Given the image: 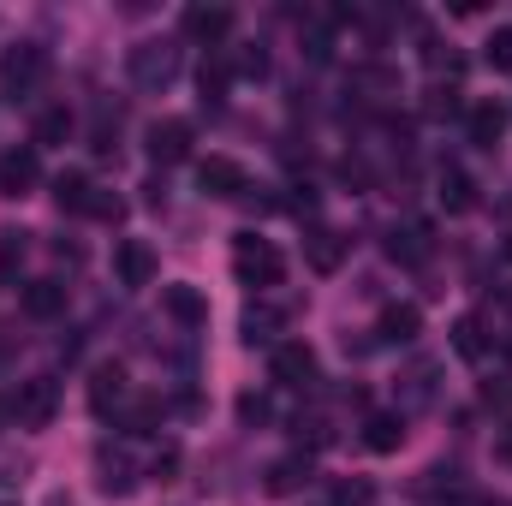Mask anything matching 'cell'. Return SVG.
Listing matches in <instances>:
<instances>
[{
  "label": "cell",
  "mask_w": 512,
  "mask_h": 506,
  "mask_svg": "<svg viewBox=\"0 0 512 506\" xmlns=\"http://www.w3.org/2000/svg\"><path fill=\"white\" fill-rule=\"evenodd\" d=\"M417 334H423V310L417 304H387L382 322H376V340L382 346H411Z\"/></svg>",
  "instance_id": "9a60e30c"
},
{
  "label": "cell",
  "mask_w": 512,
  "mask_h": 506,
  "mask_svg": "<svg viewBox=\"0 0 512 506\" xmlns=\"http://www.w3.org/2000/svg\"><path fill=\"white\" fill-rule=\"evenodd\" d=\"M90 197H96L90 173H60V179H54V203H60V215H90Z\"/></svg>",
  "instance_id": "ffe728a7"
},
{
  "label": "cell",
  "mask_w": 512,
  "mask_h": 506,
  "mask_svg": "<svg viewBox=\"0 0 512 506\" xmlns=\"http://www.w3.org/2000/svg\"><path fill=\"white\" fill-rule=\"evenodd\" d=\"M268 370L280 387H310L316 381V352L304 346V340H280L274 352H268Z\"/></svg>",
  "instance_id": "8992f818"
},
{
  "label": "cell",
  "mask_w": 512,
  "mask_h": 506,
  "mask_svg": "<svg viewBox=\"0 0 512 506\" xmlns=\"http://www.w3.org/2000/svg\"><path fill=\"white\" fill-rule=\"evenodd\" d=\"M310 483V459L304 453H292V459H274L268 465V495H298Z\"/></svg>",
  "instance_id": "cb8c5ba5"
},
{
  "label": "cell",
  "mask_w": 512,
  "mask_h": 506,
  "mask_svg": "<svg viewBox=\"0 0 512 506\" xmlns=\"http://www.w3.org/2000/svg\"><path fill=\"white\" fill-rule=\"evenodd\" d=\"M137 483H143V471H137L131 447H126V441H120V447H114V441H102V447H96V489H102V495H114V501H126Z\"/></svg>",
  "instance_id": "5b68a950"
},
{
  "label": "cell",
  "mask_w": 512,
  "mask_h": 506,
  "mask_svg": "<svg viewBox=\"0 0 512 506\" xmlns=\"http://www.w3.org/2000/svg\"><path fill=\"white\" fill-rule=\"evenodd\" d=\"M197 185H203L209 197H221V203H233V197H245V191H251L245 167H239V161H227V155H209V161H197Z\"/></svg>",
  "instance_id": "9c48e42d"
},
{
  "label": "cell",
  "mask_w": 512,
  "mask_h": 506,
  "mask_svg": "<svg viewBox=\"0 0 512 506\" xmlns=\"http://www.w3.org/2000/svg\"><path fill=\"white\" fill-rule=\"evenodd\" d=\"M114 268H120V286H155V251L143 245V239H120V251H114Z\"/></svg>",
  "instance_id": "5bb4252c"
},
{
  "label": "cell",
  "mask_w": 512,
  "mask_h": 506,
  "mask_svg": "<svg viewBox=\"0 0 512 506\" xmlns=\"http://www.w3.org/2000/svg\"><path fill=\"white\" fill-rule=\"evenodd\" d=\"M387 251L399 256V262H423V256H429V227H423V221H411V227H393Z\"/></svg>",
  "instance_id": "4316f807"
},
{
  "label": "cell",
  "mask_w": 512,
  "mask_h": 506,
  "mask_svg": "<svg viewBox=\"0 0 512 506\" xmlns=\"http://www.w3.org/2000/svg\"><path fill=\"white\" fill-rule=\"evenodd\" d=\"M286 328V310H274V304H251L245 316H239V334H245V346H280L274 334Z\"/></svg>",
  "instance_id": "ac0fdd59"
},
{
  "label": "cell",
  "mask_w": 512,
  "mask_h": 506,
  "mask_svg": "<svg viewBox=\"0 0 512 506\" xmlns=\"http://www.w3.org/2000/svg\"><path fill=\"white\" fill-rule=\"evenodd\" d=\"M334 506H376V489H370L364 477H352V483L334 489Z\"/></svg>",
  "instance_id": "4dcf8cb0"
},
{
  "label": "cell",
  "mask_w": 512,
  "mask_h": 506,
  "mask_svg": "<svg viewBox=\"0 0 512 506\" xmlns=\"http://www.w3.org/2000/svg\"><path fill=\"white\" fill-rule=\"evenodd\" d=\"M131 399V381H126V364H96V376H90V411L96 417H114V411H126Z\"/></svg>",
  "instance_id": "52a82bcc"
},
{
  "label": "cell",
  "mask_w": 512,
  "mask_h": 506,
  "mask_svg": "<svg viewBox=\"0 0 512 506\" xmlns=\"http://www.w3.org/2000/svg\"><path fill=\"white\" fill-rule=\"evenodd\" d=\"M0 506H12V501H0Z\"/></svg>",
  "instance_id": "e575fe53"
},
{
  "label": "cell",
  "mask_w": 512,
  "mask_h": 506,
  "mask_svg": "<svg viewBox=\"0 0 512 506\" xmlns=\"http://www.w3.org/2000/svg\"><path fill=\"white\" fill-rule=\"evenodd\" d=\"M90 215H96V221H126V203H120L114 191H102V185H96V197H90Z\"/></svg>",
  "instance_id": "1f68e13d"
},
{
  "label": "cell",
  "mask_w": 512,
  "mask_h": 506,
  "mask_svg": "<svg viewBox=\"0 0 512 506\" xmlns=\"http://www.w3.org/2000/svg\"><path fill=\"white\" fill-rule=\"evenodd\" d=\"M465 131H471V143H477V149H495V143L507 137V108H501V102H471Z\"/></svg>",
  "instance_id": "2e32d148"
},
{
  "label": "cell",
  "mask_w": 512,
  "mask_h": 506,
  "mask_svg": "<svg viewBox=\"0 0 512 506\" xmlns=\"http://www.w3.org/2000/svg\"><path fill=\"white\" fill-rule=\"evenodd\" d=\"M36 179H42L36 143H18V149H6V155H0V197H24Z\"/></svg>",
  "instance_id": "8fae6325"
},
{
  "label": "cell",
  "mask_w": 512,
  "mask_h": 506,
  "mask_svg": "<svg viewBox=\"0 0 512 506\" xmlns=\"http://www.w3.org/2000/svg\"><path fill=\"white\" fill-rule=\"evenodd\" d=\"M304 262H310L316 274H334V268L346 262V239H340L334 227H316V233H304Z\"/></svg>",
  "instance_id": "e0dca14e"
},
{
  "label": "cell",
  "mask_w": 512,
  "mask_h": 506,
  "mask_svg": "<svg viewBox=\"0 0 512 506\" xmlns=\"http://www.w3.org/2000/svg\"><path fill=\"white\" fill-rule=\"evenodd\" d=\"M6 423H12V405H6V399H0V429H6Z\"/></svg>",
  "instance_id": "d6a6232c"
},
{
  "label": "cell",
  "mask_w": 512,
  "mask_h": 506,
  "mask_svg": "<svg viewBox=\"0 0 512 506\" xmlns=\"http://www.w3.org/2000/svg\"><path fill=\"white\" fill-rule=\"evenodd\" d=\"M435 376H441V364H435V358H417V364L399 376V417H411V411H429V405H435Z\"/></svg>",
  "instance_id": "30bf717a"
},
{
  "label": "cell",
  "mask_w": 512,
  "mask_h": 506,
  "mask_svg": "<svg viewBox=\"0 0 512 506\" xmlns=\"http://www.w3.org/2000/svg\"><path fill=\"white\" fill-rule=\"evenodd\" d=\"M352 90H358L364 102H393V96H399V78H393L387 66H358V72H352Z\"/></svg>",
  "instance_id": "484cf974"
},
{
  "label": "cell",
  "mask_w": 512,
  "mask_h": 506,
  "mask_svg": "<svg viewBox=\"0 0 512 506\" xmlns=\"http://www.w3.org/2000/svg\"><path fill=\"white\" fill-rule=\"evenodd\" d=\"M227 66H233V78H268V54H262V42H239V48L227 54Z\"/></svg>",
  "instance_id": "83f0119b"
},
{
  "label": "cell",
  "mask_w": 512,
  "mask_h": 506,
  "mask_svg": "<svg viewBox=\"0 0 512 506\" xmlns=\"http://www.w3.org/2000/svg\"><path fill=\"white\" fill-rule=\"evenodd\" d=\"M24 310H30L36 322L60 316V310H66V286H60V280H30V286H24Z\"/></svg>",
  "instance_id": "603a6c76"
},
{
  "label": "cell",
  "mask_w": 512,
  "mask_h": 506,
  "mask_svg": "<svg viewBox=\"0 0 512 506\" xmlns=\"http://www.w3.org/2000/svg\"><path fill=\"white\" fill-rule=\"evenodd\" d=\"M179 66H185L179 36H143V42L126 48V72H131L137 90H167V84L179 78Z\"/></svg>",
  "instance_id": "6da1fadb"
},
{
  "label": "cell",
  "mask_w": 512,
  "mask_h": 506,
  "mask_svg": "<svg viewBox=\"0 0 512 506\" xmlns=\"http://www.w3.org/2000/svg\"><path fill=\"white\" fill-rule=\"evenodd\" d=\"M179 24H185V36H191V42H209V48H215V42L233 30V6H221V0H191Z\"/></svg>",
  "instance_id": "ba28073f"
},
{
  "label": "cell",
  "mask_w": 512,
  "mask_h": 506,
  "mask_svg": "<svg viewBox=\"0 0 512 506\" xmlns=\"http://www.w3.org/2000/svg\"><path fill=\"white\" fill-rule=\"evenodd\" d=\"M42 78H48V48H42V42H18V48L0 54V102H6V108L30 102V96L42 90Z\"/></svg>",
  "instance_id": "7a4b0ae2"
},
{
  "label": "cell",
  "mask_w": 512,
  "mask_h": 506,
  "mask_svg": "<svg viewBox=\"0 0 512 506\" xmlns=\"http://www.w3.org/2000/svg\"><path fill=\"white\" fill-rule=\"evenodd\" d=\"M233 274L245 286H256V292H268V286L286 280V256L274 251V239H262V233H239L233 239Z\"/></svg>",
  "instance_id": "3957f363"
},
{
  "label": "cell",
  "mask_w": 512,
  "mask_h": 506,
  "mask_svg": "<svg viewBox=\"0 0 512 506\" xmlns=\"http://www.w3.org/2000/svg\"><path fill=\"white\" fill-rule=\"evenodd\" d=\"M72 137V108H42L36 114V149L42 143H66Z\"/></svg>",
  "instance_id": "f1b7e54d"
},
{
  "label": "cell",
  "mask_w": 512,
  "mask_h": 506,
  "mask_svg": "<svg viewBox=\"0 0 512 506\" xmlns=\"http://www.w3.org/2000/svg\"><path fill=\"white\" fill-rule=\"evenodd\" d=\"M364 447H370V453H399V447H405V417H399V411H376V417L364 423Z\"/></svg>",
  "instance_id": "d6986e66"
},
{
  "label": "cell",
  "mask_w": 512,
  "mask_h": 506,
  "mask_svg": "<svg viewBox=\"0 0 512 506\" xmlns=\"http://www.w3.org/2000/svg\"><path fill=\"white\" fill-rule=\"evenodd\" d=\"M501 298H507V310H512V286H507V292H501Z\"/></svg>",
  "instance_id": "836d02e7"
},
{
  "label": "cell",
  "mask_w": 512,
  "mask_h": 506,
  "mask_svg": "<svg viewBox=\"0 0 512 506\" xmlns=\"http://www.w3.org/2000/svg\"><path fill=\"white\" fill-rule=\"evenodd\" d=\"M191 155V126L185 120H155L149 126V161L155 167H173V161H185Z\"/></svg>",
  "instance_id": "4fadbf2b"
},
{
  "label": "cell",
  "mask_w": 512,
  "mask_h": 506,
  "mask_svg": "<svg viewBox=\"0 0 512 506\" xmlns=\"http://www.w3.org/2000/svg\"><path fill=\"white\" fill-rule=\"evenodd\" d=\"M54 411H60V381H54V376L18 381V399H12L18 429H48V423H54Z\"/></svg>",
  "instance_id": "277c9868"
},
{
  "label": "cell",
  "mask_w": 512,
  "mask_h": 506,
  "mask_svg": "<svg viewBox=\"0 0 512 506\" xmlns=\"http://www.w3.org/2000/svg\"><path fill=\"white\" fill-rule=\"evenodd\" d=\"M435 185H441L435 197H441V209H447V215H465V209H477V185H471L459 167H441V179H435Z\"/></svg>",
  "instance_id": "44dd1931"
},
{
  "label": "cell",
  "mask_w": 512,
  "mask_h": 506,
  "mask_svg": "<svg viewBox=\"0 0 512 506\" xmlns=\"http://www.w3.org/2000/svg\"><path fill=\"white\" fill-rule=\"evenodd\" d=\"M483 60H489L495 72H512V24H501V30L483 42Z\"/></svg>",
  "instance_id": "f546056e"
},
{
  "label": "cell",
  "mask_w": 512,
  "mask_h": 506,
  "mask_svg": "<svg viewBox=\"0 0 512 506\" xmlns=\"http://www.w3.org/2000/svg\"><path fill=\"white\" fill-rule=\"evenodd\" d=\"M161 304H167V316H173L179 328H203V322H209V298H203L191 280H173V286H161Z\"/></svg>",
  "instance_id": "7c38bea8"
},
{
  "label": "cell",
  "mask_w": 512,
  "mask_h": 506,
  "mask_svg": "<svg viewBox=\"0 0 512 506\" xmlns=\"http://www.w3.org/2000/svg\"><path fill=\"white\" fill-rule=\"evenodd\" d=\"M453 352L465 364H489V334H483V316H459L453 322Z\"/></svg>",
  "instance_id": "7402d4cb"
},
{
  "label": "cell",
  "mask_w": 512,
  "mask_h": 506,
  "mask_svg": "<svg viewBox=\"0 0 512 506\" xmlns=\"http://www.w3.org/2000/svg\"><path fill=\"white\" fill-rule=\"evenodd\" d=\"M227 84H233V66H227V54H209V60H203V72H197V90H203V102H209V108H221V102H227Z\"/></svg>",
  "instance_id": "d4e9b609"
}]
</instances>
